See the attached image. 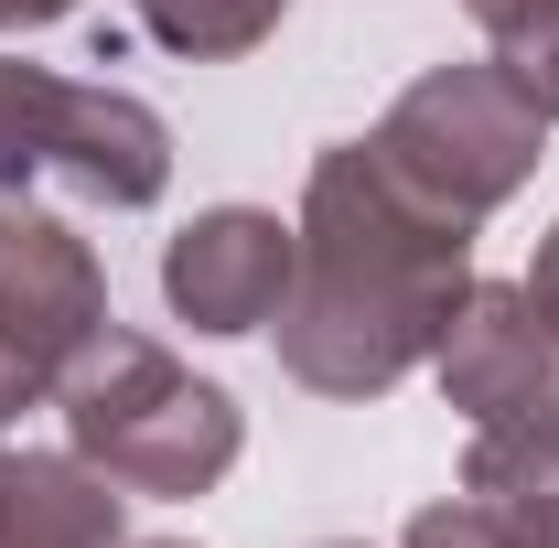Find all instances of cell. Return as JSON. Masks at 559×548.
Returning a JSON list of instances; mask_svg holds the SVG:
<instances>
[{"label":"cell","mask_w":559,"mask_h":548,"mask_svg":"<svg viewBox=\"0 0 559 548\" xmlns=\"http://www.w3.org/2000/svg\"><path fill=\"white\" fill-rule=\"evenodd\" d=\"M301 270L280 301V366L312 398H388L399 377H419L463 290H474V226L409 194L377 140H334L312 151L301 183Z\"/></svg>","instance_id":"obj_1"},{"label":"cell","mask_w":559,"mask_h":548,"mask_svg":"<svg viewBox=\"0 0 559 548\" xmlns=\"http://www.w3.org/2000/svg\"><path fill=\"white\" fill-rule=\"evenodd\" d=\"M55 409H66V452L75 463H97L119 495H151V505L215 495V484L237 474V452H248L237 398H226L215 377H194L173 344L130 334V323H108V334L55 377Z\"/></svg>","instance_id":"obj_2"},{"label":"cell","mask_w":559,"mask_h":548,"mask_svg":"<svg viewBox=\"0 0 559 548\" xmlns=\"http://www.w3.org/2000/svg\"><path fill=\"white\" fill-rule=\"evenodd\" d=\"M33 183H75L86 205H162L173 183V130L162 108L97 75H55L0 55V205H22Z\"/></svg>","instance_id":"obj_3"},{"label":"cell","mask_w":559,"mask_h":548,"mask_svg":"<svg viewBox=\"0 0 559 548\" xmlns=\"http://www.w3.org/2000/svg\"><path fill=\"white\" fill-rule=\"evenodd\" d=\"M366 140H377V162H388L409 194H430V205L463 215V226H485L495 205L527 194V172H538V151H549V119L506 86L495 55H463V65L409 75Z\"/></svg>","instance_id":"obj_4"},{"label":"cell","mask_w":559,"mask_h":548,"mask_svg":"<svg viewBox=\"0 0 559 548\" xmlns=\"http://www.w3.org/2000/svg\"><path fill=\"white\" fill-rule=\"evenodd\" d=\"M108 323H119V312H108L97 248L75 237L66 215H44V205H0V355L55 398V377H66Z\"/></svg>","instance_id":"obj_5"},{"label":"cell","mask_w":559,"mask_h":548,"mask_svg":"<svg viewBox=\"0 0 559 548\" xmlns=\"http://www.w3.org/2000/svg\"><path fill=\"white\" fill-rule=\"evenodd\" d=\"M430 377L463 409V430H538L559 419V323L538 312L527 279H474Z\"/></svg>","instance_id":"obj_6"},{"label":"cell","mask_w":559,"mask_h":548,"mask_svg":"<svg viewBox=\"0 0 559 548\" xmlns=\"http://www.w3.org/2000/svg\"><path fill=\"white\" fill-rule=\"evenodd\" d=\"M290 270H301V226H280L270 205H205L162 248V301L194 334H270Z\"/></svg>","instance_id":"obj_7"},{"label":"cell","mask_w":559,"mask_h":548,"mask_svg":"<svg viewBox=\"0 0 559 548\" xmlns=\"http://www.w3.org/2000/svg\"><path fill=\"white\" fill-rule=\"evenodd\" d=\"M119 538H130V495L97 463L0 441V548H119Z\"/></svg>","instance_id":"obj_8"},{"label":"cell","mask_w":559,"mask_h":548,"mask_svg":"<svg viewBox=\"0 0 559 548\" xmlns=\"http://www.w3.org/2000/svg\"><path fill=\"white\" fill-rule=\"evenodd\" d=\"M130 11H140V33L162 55H183V65H237V55H259L290 22V0H130Z\"/></svg>","instance_id":"obj_9"},{"label":"cell","mask_w":559,"mask_h":548,"mask_svg":"<svg viewBox=\"0 0 559 548\" xmlns=\"http://www.w3.org/2000/svg\"><path fill=\"white\" fill-rule=\"evenodd\" d=\"M485 22V55L506 65V86L559 130V0H463Z\"/></svg>","instance_id":"obj_10"},{"label":"cell","mask_w":559,"mask_h":548,"mask_svg":"<svg viewBox=\"0 0 559 548\" xmlns=\"http://www.w3.org/2000/svg\"><path fill=\"white\" fill-rule=\"evenodd\" d=\"M399 548H527V527H516V516H506L495 495H474V484H463V495L419 505V516H409V538H399Z\"/></svg>","instance_id":"obj_11"},{"label":"cell","mask_w":559,"mask_h":548,"mask_svg":"<svg viewBox=\"0 0 559 548\" xmlns=\"http://www.w3.org/2000/svg\"><path fill=\"white\" fill-rule=\"evenodd\" d=\"M75 0H0V33H44V22H66Z\"/></svg>","instance_id":"obj_12"},{"label":"cell","mask_w":559,"mask_h":548,"mask_svg":"<svg viewBox=\"0 0 559 548\" xmlns=\"http://www.w3.org/2000/svg\"><path fill=\"white\" fill-rule=\"evenodd\" d=\"M527 290H538V312H549V323H559V226H549V237H538V270H527Z\"/></svg>","instance_id":"obj_13"},{"label":"cell","mask_w":559,"mask_h":548,"mask_svg":"<svg viewBox=\"0 0 559 548\" xmlns=\"http://www.w3.org/2000/svg\"><path fill=\"white\" fill-rule=\"evenodd\" d=\"M33 398H44V388H33V377H22V366H11V355H0V441H11V419L33 409Z\"/></svg>","instance_id":"obj_14"},{"label":"cell","mask_w":559,"mask_h":548,"mask_svg":"<svg viewBox=\"0 0 559 548\" xmlns=\"http://www.w3.org/2000/svg\"><path fill=\"white\" fill-rule=\"evenodd\" d=\"M119 548H194V538H119Z\"/></svg>","instance_id":"obj_15"},{"label":"cell","mask_w":559,"mask_h":548,"mask_svg":"<svg viewBox=\"0 0 559 548\" xmlns=\"http://www.w3.org/2000/svg\"><path fill=\"white\" fill-rule=\"evenodd\" d=\"M323 548H366V538H323Z\"/></svg>","instance_id":"obj_16"}]
</instances>
